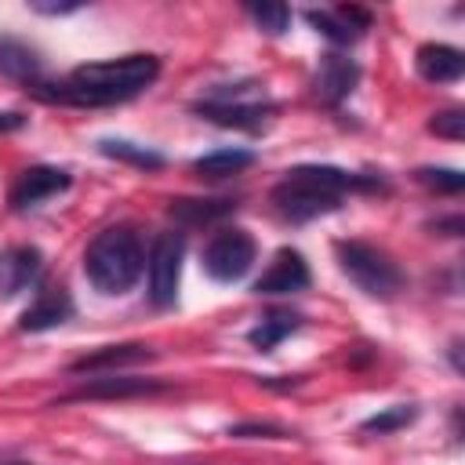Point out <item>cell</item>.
Masks as SVG:
<instances>
[{
  "mask_svg": "<svg viewBox=\"0 0 465 465\" xmlns=\"http://www.w3.org/2000/svg\"><path fill=\"white\" fill-rule=\"evenodd\" d=\"M156 76H160L156 54H124L109 62L76 65L65 80L58 84L40 80L29 91L44 102H62V105H116V102L142 94Z\"/></svg>",
  "mask_w": 465,
  "mask_h": 465,
  "instance_id": "obj_1",
  "label": "cell"
},
{
  "mask_svg": "<svg viewBox=\"0 0 465 465\" xmlns=\"http://www.w3.org/2000/svg\"><path fill=\"white\" fill-rule=\"evenodd\" d=\"M378 178L352 174L327 163H305L283 174V182L272 185V207L287 222H312L320 214H331L341 207V196L352 189H378Z\"/></svg>",
  "mask_w": 465,
  "mask_h": 465,
  "instance_id": "obj_2",
  "label": "cell"
},
{
  "mask_svg": "<svg viewBox=\"0 0 465 465\" xmlns=\"http://www.w3.org/2000/svg\"><path fill=\"white\" fill-rule=\"evenodd\" d=\"M145 269V247L131 225L102 229L84 251V276L102 294H127Z\"/></svg>",
  "mask_w": 465,
  "mask_h": 465,
  "instance_id": "obj_3",
  "label": "cell"
},
{
  "mask_svg": "<svg viewBox=\"0 0 465 465\" xmlns=\"http://www.w3.org/2000/svg\"><path fill=\"white\" fill-rule=\"evenodd\" d=\"M334 254H338V265L341 272L371 298H392L400 287H403V272L400 265L374 243H363V240H338L334 243Z\"/></svg>",
  "mask_w": 465,
  "mask_h": 465,
  "instance_id": "obj_4",
  "label": "cell"
},
{
  "mask_svg": "<svg viewBox=\"0 0 465 465\" xmlns=\"http://www.w3.org/2000/svg\"><path fill=\"white\" fill-rule=\"evenodd\" d=\"M254 254H258V247L247 229H222L203 247V272L218 283H232V280L247 276V269L254 265Z\"/></svg>",
  "mask_w": 465,
  "mask_h": 465,
  "instance_id": "obj_5",
  "label": "cell"
},
{
  "mask_svg": "<svg viewBox=\"0 0 465 465\" xmlns=\"http://www.w3.org/2000/svg\"><path fill=\"white\" fill-rule=\"evenodd\" d=\"M182 258H185V236L182 232H160L153 240V251H149V298L156 305H171L178 298Z\"/></svg>",
  "mask_w": 465,
  "mask_h": 465,
  "instance_id": "obj_6",
  "label": "cell"
},
{
  "mask_svg": "<svg viewBox=\"0 0 465 465\" xmlns=\"http://www.w3.org/2000/svg\"><path fill=\"white\" fill-rule=\"evenodd\" d=\"M62 189H69V174L65 171H58V167H29L11 185V207L15 211H29V207L58 196Z\"/></svg>",
  "mask_w": 465,
  "mask_h": 465,
  "instance_id": "obj_7",
  "label": "cell"
},
{
  "mask_svg": "<svg viewBox=\"0 0 465 465\" xmlns=\"http://www.w3.org/2000/svg\"><path fill=\"white\" fill-rule=\"evenodd\" d=\"M305 287H309V265L291 247L276 251V258L269 262V269L254 283L258 294H294V291H305Z\"/></svg>",
  "mask_w": 465,
  "mask_h": 465,
  "instance_id": "obj_8",
  "label": "cell"
},
{
  "mask_svg": "<svg viewBox=\"0 0 465 465\" xmlns=\"http://www.w3.org/2000/svg\"><path fill=\"white\" fill-rule=\"evenodd\" d=\"M309 25H316L327 40L334 44H352L360 40L363 29H371V11L363 7H352V4H341V7H323V11H305Z\"/></svg>",
  "mask_w": 465,
  "mask_h": 465,
  "instance_id": "obj_9",
  "label": "cell"
},
{
  "mask_svg": "<svg viewBox=\"0 0 465 465\" xmlns=\"http://www.w3.org/2000/svg\"><path fill=\"white\" fill-rule=\"evenodd\" d=\"M73 316V298L65 287H40L36 298L29 302V309L22 312L18 327L22 331H51L58 323H65Z\"/></svg>",
  "mask_w": 465,
  "mask_h": 465,
  "instance_id": "obj_10",
  "label": "cell"
},
{
  "mask_svg": "<svg viewBox=\"0 0 465 465\" xmlns=\"http://www.w3.org/2000/svg\"><path fill=\"white\" fill-rule=\"evenodd\" d=\"M40 269H44V258L36 247L29 243H18V247H7L0 254V294H18L25 291L29 283L40 280Z\"/></svg>",
  "mask_w": 465,
  "mask_h": 465,
  "instance_id": "obj_11",
  "label": "cell"
},
{
  "mask_svg": "<svg viewBox=\"0 0 465 465\" xmlns=\"http://www.w3.org/2000/svg\"><path fill=\"white\" fill-rule=\"evenodd\" d=\"M196 113L207 116V120H214V124H222V127L258 131L269 120L272 105H265V102H232V98H207V102L196 105Z\"/></svg>",
  "mask_w": 465,
  "mask_h": 465,
  "instance_id": "obj_12",
  "label": "cell"
},
{
  "mask_svg": "<svg viewBox=\"0 0 465 465\" xmlns=\"http://www.w3.org/2000/svg\"><path fill=\"white\" fill-rule=\"evenodd\" d=\"M163 381L156 378H134V374H102L87 385H80L69 400H131V396H149L160 392Z\"/></svg>",
  "mask_w": 465,
  "mask_h": 465,
  "instance_id": "obj_13",
  "label": "cell"
},
{
  "mask_svg": "<svg viewBox=\"0 0 465 465\" xmlns=\"http://www.w3.org/2000/svg\"><path fill=\"white\" fill-rule=\"evenodd\" d=\"M356 80H360V65L352 58H345V54H323V62L316 69V94L323 102L338 105L341 98L352 94Z\"/></svg>",
  "mask_w": 465,
  "mask_h": 465,
  "instance_id": "obj_14",
  "label": "cell"
},
{
  "mask_svg": "<svg viewBox=\"0 0 465 465\" xmlns=\"http://www.w3.org/2000/svg\"><path fill=\"white\" fill-rule=\"evenodd\" d=\"M0 73H4L7 80L25 84V91L44 80V76H40V73H44L40 54H36L25 40H18V36H0Z\"/></svg>",
  "mask_w": 465,
  "mask_h": 465,
  "instance_id": "obj_15",
  "label": "cell"
},
{
  "mask_svg": "<svg viewBox=\"0 0 465 465\" xmlns=\"http://www.w3.org/2000/svg\"><path fill=\"white\" fill-rule=\"evenodd\" d=\"M145 360H153V349L131 341V345H105V349H98V352H91V356H80L69 371H73V374H84V371H87V374H98V371L116 374L120 367H134V363H145Z\"/></svg>",
  "mask_w": 465,
  "mask_h": 465,
  "instance_id": "obj_16",
  "label": "cell"
},
{
  "mask_svg": "<svg viewBox=\"0 0 465 465\" xmlns=\"http://www.w3.org/2000/svg\"><path fill=\"white\" fill-rule=\"evenodd\" d=\"M414 62L429 84H454L465 73V54L450 44H421Z\"/></svg>",
  "mask_w": 465,
  "mask_h": 465,
  "instance_id": "obj_17",
  "label": "cell"
},
{
  "mask_svg": "<svg viewBox=\"0 0 465 465\" xmlns=\"http://www.w3.org/2000/svg\"><path fill=\"white\" fill-rule=\"evenodd\" d=\"M232 211H236L232 200H193V196L171 200V207H167V214L182 225H211V222H218Z\"/></svg>",
  "mask_w": 465,
  "mask_h": 465,
  "instance_id": "obj_18",
  "label": "cell"
},
{
  "mask_svg": "<svg viewBox=\"0 0 465 465\" xmlns=\"http://www.w3.org/2000/svg\"><path fill=\"white\" fill-rule=\"evenodd\" d=\"M298 327H302V316H298V312L276 309V312H269L258 327H251V331H247V341H251L258 352H269V349H276L287 334H294Z\"/></svg>",
  "mask_w": 465,
  "mask_h": 465,
  "instance_id": "obj_19",
  "label": "cell"
},
{
  "mask_svg": "<svg viewBox=\"0 0 465 465\" xmlns=\"http://www.w3.org/2000/svg\"><path fill=\"white\" fill-rule=\"evenodd\" d=\"M251 163H254V153L251 149H214V153L200 156L193 163V171L200 178H229V174H240Z\"/></svg>",
  "mask_w": 465,
  "mask_h": 465,
  "instance_id": "obj_20",
  "label": "cell"
},
{
  "mask_svg": "<svg viewBox=\"0 0 465 465\" xmlns=\"http://www.w3.org/2000/svg\"><path fill=\"white\" fill-rule=\"evenodd\" d=\"M102 156H113L120 163H131V167H142V171H160L163 167V156L149 145H134V142H124V138H102L98 142Z\"/></svg>",
  "mask_w": 465,
  "mask_h": 465,
  "instance_id": "obj_21",
  "label": "cell"
},
{
  "mask_svg": "<svg viewBox=\"0 0 465 465\" xmlns=\"http://www.w3.org/2000/svg\"><path fill=\"white\" fill-rule=\"evenodd\" d=\"M414 418H418V407H414V403H396V407H385V411H378L374 418H367V421H363V432L385 436V432H396V429L411 425Z\"/></svg>",
  "mask_w": 465,
  "mask_h": 465,
  "instance_id": "obj_22",
  "label": "cell"
},
{
  "mask_svg": "<svg viewBox=\"0 0 465 465\" xmlns=\"http://www.w3.org/2000/svg\"><path fill=\"white\" fill-rule=\"evenodd\" d=\"M247 15L254 18V25L269 36H280L287 33L291 25V7L287 4H247Z\"/></svg>",
  "mask_w": 465,
  "mask_h": 465,
  "instance_id": "obj_23",
  "label": "cell"
},
{
  "mask_svg": "<svg viewBox=\"0 0 465 465\" xmlns=\"http://www.w3.org/2000/svg\"><path fill=\"white\" fill-rule=\"evenodd\" d=\"M418 178H421L429 189H436V193H450V196H458V193L465 189V174L454 171V167H421Z\"/></svg>",
  "mask_w": 465,
  "mask_h": 465,
  "instance_id": "obj_24",
  "label": "cell"
},
{
  "mask_svg": "<svg viewBox=\"0 0 465 465\" xmlns=\"http://www.w3.org/2000/svg\"><path fill=\"white\" fill-rule=\"evenodd\" d=\"M429 131H436L440 138L458 142V138L465 134V113H461V109H443V113H436V116H432Z\"/></svg>",
  "mask_w": 465,
  "mask_h": 465,
  "instance_id": "obj_25",
  "label": "cell"
},
{
  "mask_svg": "<svg viewBox=\"0 0 465 465\" xmlns=\"http://www.w3.org/2000/svg\"><path fill=\"white\" fill-rule=\"evenodd\" d=\"M229 436H236V440H251V436L283 440V436H287V429H280V425H269V421H240V425H232V429H229Z\"/></svg>",
  "mask_w": 465,
  "mask_h": 465,
  "instance_id": "obj_26",
  "label": "cell"
},
{
  "mask_svg": "<svg viewBox=\"0 0 465 465\" xmlns=\"http://www.w3.org/2000/svg\"><path fill=\"white\" fill-rule=\"evenodd\" d=\"M25 124V116L22 113H0V134H7V131H18Z\"/></svg>",
  "mask_w": 465,
  "mask_h": 465,
  "instance_id": "obj_27",
  "label": "cell"
},
{
  "mask_svg": "<svg viewBox=\"0 0 465 465\" xmlns=\"http://www.w3.org/2000/svg\"><path fill=\"white\" fill-rule=\"evenodd\" d=\"M36 11L44 15H65V11H76V4H33Z\"/></svg>",
  "mask_w": 465,
  "mask_h": 465,
  "instance_id": "obj_28",
  "label": "cell"
},
{
  "mask_svg": "<svg viewBox=\"0 0 465 465\" xmlns=\"http://www.w3.org/2000/svg\"><path fill=\"white\" fill-rule=\"evenodd\" d=\"M0 465H29V461H0Z\"/></svg>",
  "mask_w": 465,
  "mask_h": 465,
  "instance_id": "obj_29",
  "label": "cell"
}]
</instances>
